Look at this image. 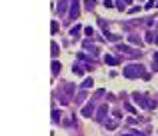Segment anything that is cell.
Wrapping results in <instances>:
<instances>
[{"label":"cell","mask_w":158,"mask_h":136,"mask_svg":"<svg viewBox=\"0 0 158 136\" xmlns=\"http://www.w3.org/2000/svg\"><path fill=\"white\" fill-rule=\"evenodd\" d=\"M72 96H74V84H64L62 88H58V100H60L62 106L70 104Z\"/></svg>","instance_id":"6da1fadb"},{"label":"cell","mask_w":158,"mask_h":136,"mask_svg":"<svg viewBox=\"0 0 158 136\" xmlns=\"http://www.w3.org/2000/svg\"><path fill=\"white\" fill-rule=\"evenodd\" d=\"M122 74L126 76V78H138V76H144V66L142 64H128V66L122 70Z\"/></svg>","instance_id":"7a4b0ae2"},{"label":"cell","mask_w":158,"mask_h":136,"mask_svg":"<svg viewBox=\"0 0 158 136\" xmlns=\"http://www.w3.org/2000/svg\"><path fill=\"white\" fill-rule=\"evenodd\" d=\"M106 116H108V106L102 104V106H98V110L94 112V120H96V122H104Z\"/></svg>","instance_id":"3957f363"},{"label":"cell","mask_w":158,"mask_h":136,"mask_svg":"<svg viewBox=\"0 0 158 136\" xmlns=\"http://www.w3.org/2000/svg\"><path fill=\"white\" fill-rule=\"evenodd\" d=\"M132 98H134V102L138 104L140 108H148V98H146L144 94H140V92H132Z\"/></svg>","instance_id":"277c9868"},{"label":"cell","mask_w":158,"mask_h":136,"mask_svg":"<svg viewBox=\"0 0 158 136\" xmlns=\"http://www.w3.org/2000/svg\"><path fill=\"white\" fill-rule=\"evenodd\" d=\"M118 52H124V54H128V56H140L138 50H132V48L126 46V44H118Z\"/></svg>","instance_id":"5b68a950"},{"label":"cell","mask_w":158,"mask_h":136,"mask_svg":"<svg viewBox=\"0 0 158 136\" xmlns=\"http://www.w3.org/2000/svg\"><path fill=\"white\" fill-rule=\"evenodd\" d=\"M78 14H80L78 2H76V0H72V2H70V18H72V20H76V18H78Z\"/></svg>","instance_id":"8992f818"},{"label":"cell","mask_w":158,"mask_h":136,"mask_svg":"<svg viewBox=\"0 0 158 136\" xmlns=\"http://www.w3.org/2000/svg\"><path fill=\"white\" fill-rule=\"evenodd\" d=\"M82 116H86V118L94 116V104H92V102H90V104H86L84 108H82Z\"/></svg>","instance_id":"52a82bcc"},{"label":"cell","mask_w":158,"mask_h":136,"mask_svg":"<svg viewBox=\"0 0 158 136\" xmlns=\"http://www.w3.org/2000/svg\"><path fill=\"white\" fill-rule=\"evenodd\" d=\"M104 62H106V64H110V66H116V64H118V58H116V56H112V54H106L104 56Z\"/></svg>","instance_id":"ba28073f"},{"label":"cell","mask_w":158,"mask_h":136,"mask_svg":"<svg viewBox=\"0 0 158 136\" xmlns=\"http://www.w3.org/2000/svg\"><path fill=\"white\" fill-rule=\"evenodd\" d=\"M86 96H88V92H86V90H80L78 94H76V100L74 102H76V104H82V102L86 100Z\"/></svg>","instance_id":"9c48e42d"},{"label":"cell","mask_w":158,"mask_h":136,"mask_svg":"<svg viewBox=\"0 0 158 136\" xmlns=\"http://www.w3.org/2000/svg\"><path fill=\"white\" fill-rule=\"evenodd\" d=\"M68 8V0H58V14H66Z\"/></svg>","instance_id":"30bf717a"},{"label":"cell","mask_w":158,"mask_h":136,"mask_svg":"<svg viewBox=\"0 0 158 136\" xmlns=\"http://www.w3.org/2000/svg\"><path fill=\"white\" fill-rule=\"evenodd\" d=\"M104 38H106V40H110V42H116V40H120V36H118V34H110L108 30H106V28H104Z\"/></svg>","instance_id":"8fae6325"},{"label":"cell","mask_w":158,"mask_h":136,"mask_svg":"<svg viewBox=\"0 0 158 136\" xmlns=\"http://www.w3.org/2000/svg\"><path fill=\"white\" fill-rule=\"evenodd\" d=\"M80 86H82V90H88V88H92V86H94V80H92V78H84V82H82Z\"/></svg>","instance_id":"7c38bea8"},{"label":"cell","mask_w":158,"mask_h":136,"mask_svg":"<svg viewBox=\"0 0 158 136\" xmlns=\"http://www.w3.org/2000/svg\"><path fill=\"white\" fill-rule=\"evenodd\" d=\"M80 30H82V26H80V24H76V26H72V28H70V36H72V38H78Z\"/></svg>","instance_id":"4fadbf2b"},{"label":"cell","mask_w":158,"mask_h":136,"mask_svg":"<svg viewBox=\"0 0 158 136\" xmlns=\"http://www.w3.org/2000/svg\"><path fill=\"white\" fill-rule=\"evenodd\" d=\"M50 50H52V52H50V54L54 56V58H56V56H58V52H60V48H58V44H56V42H50Z\"/></svg>","instance_id":"5bb4252c"},{"label":"cell","mask_w":158,"mask_h":136,"mask_svg":"<svg viewBox=\"0 0 158 136\" xmlns=\"http://www.w3.org/2000/svg\"><path fill=\"white\" fill-rule=\"evenodd\" d=\"M86 70V66H82V64H72V72L74 74H82Z\"/></svg>","instance_id":"9a60e30c"},{"label":"cell","mask_w":158,"mask_h":136,"mask_svg":"<svg viewBox=\"0 0 158 136\" xmlns=\"http://www.w3.org/2000/svg\"><path fill=\"white\" fill-rule=\"evenodd\" d=\"M60 68H62V66H60V62H58V60H52V76L58 74V72H60Z\"/></svg>","instance_id":"2e32d148"},{"label":"cell","mask_w":158,"mask_h":136,"mask_svg":"<svg viewBox=\"0 0 158 136\" xmlns=\"http://www.w3.org/2000/svg\"><path fill=\"white\" fill-rule=\"evenodd\" d=\"M128 42H130V44H138V46H142V40H140L138 36H134V34L128 36Z\"/></svg>","instance_id":"e0dca14e"},{"label":"cell","mask_w":158,"mask_h":136,"mask_svg":"<svg viewBox=\"0 0 158 136\" xmlns=\"http://www.w3.org/2000/svg\"><path fill=\"white\" fill-rule=\"evenodd\" d=\"M60 116H62V112L58 108H54L52 110V122H60Z\"/></svg>","instance_id":"ac0fdd59"},{"label":"cell","mask_w":158,"mask_h":136,"mask_svg":"<svg viewBox=\"0 0 158 136\" xmlns=\"http://www.w3.org/2000/svg\"><path fill=\"white\" fill-rule=\"evenodd\" d=\"M146 42H150V44H152V42H156V34L152 32V30L146 32Z\"/></svg>","instance_id":"d6986e66"},{"label":"cell","mask_w":158,"mask_h":136,"mask_svg":"<svg viewBox=\"0 0 158 136\" xmlns=\"http://www.w3.org/2000/svg\"><path fill=\"white\" fill-rule=\"evenodd\" d=\"M104 126H106L108 130H114L116 126H118V122H116V120H106V122H104Z\"/></svg>","instance_id":"ffe728a7"},{"label":"cell","mask_w":158,"mask_h":136,"mask_svg":"<svg viewBox=\"0 0 158 136\" xmlns=\"http://www.w3.org/2000/svg\"><path fill=\"white\" fill-rule=\"evenodd\" d=\"M84 6H86V10H92L96 6V0H84Z\"/></svg>","instance_id":"44dd1931"},{"label":"cell","mask_w":158,"mask_h":136,"mask_svg":"<svg viewBox=\"0 0 158 136\" xmlns=\"http://www.w3.org/2000/svg\"><path fill=\"white\" fill-rule=\"evenodd\" d=\"M50 32H52V34H56V32H58V22H56V20H52V22H50Z\"/></svg>","instance_id":"7402d4cb"},{"label":"cell","mask_w":158,"mask_h":136,"mask_svg":"<svg viewBox=\"0 0 158 136\" xmlns=\"http://www.w3.org/2000/svg\"><path fill=\"white\" fill-rule=\"evenodd\" d=\"M84 32H86V36H90V38H92V36H94V28L92 26H86Z\"/></svg>","instance_id":"603a6c76"},{"label":"cell","mask_w":158,"mask_h":136,"mask_svg":"<svg viewBox=\"0 0 158 136\" xmlns=\"http://www.w3.org/2000/svg\"><path fill=\"white\" fill-rule=\"evenodd\" d=\"M122 136H146L144 132H138V130H132L130 134H122Z\"/></svg>","instance_id":"cb8c5ba5"},{"label":"cell","mask_w":158,"mask_h":136,"mask_svg":"<svg viewBox=\"0 0 158 136\" xmlns=\"http://www.w3.org/2000/svg\"><path fill=\"white\" fill-rule=\"evenodd\" d=\"M158 4V0H148V4H146V8H148V10H150L152 6H156Z\"/></svg>","instance_id":"d4e9b609"},{"label":"cell","mask_w":158,"mask_h":136,"mask_svg":"<svg viewBox=\"0 0 158 136\" xmlns=\"http://www.w3.org/2000/svg\"><path fill=\"white\" fill-rule=\"evenodd\" d=\"M124 4H126V2H122V0H116V6H118V10H124Z\"/></svg>","instance_id":"484cf974"},{"label":"cell","mask_w":158,"mask_h":136,"mask_svg":"<svg viewBox=\"0 0 158 136\" xmlns=\"http://www.w3.org/2000/svg\"><path fill=\"white\" fill-rule=\"evenodd\" d=\"M104 94H106V92H104L102 88H100V90H96V94H94V98H100V96H104Z\"/></svg>","instance_id":"4316f807"},{"label":"cell","mask_w":158,"mask_h":136,"mask_svg":"<svg viewBox=\"0 0 158 136\" xmlns=\"http://www.w3.org/2000/svg\"><path fill=\"white\" fill-rule=\"evenodd\" d=\"M126 110H128V112H132V114H134V112H136V108H134V106H132V104H126Z\"/></svg>","instance_id":"83f0119b"},{"label":"cell","mask_w":158,"mask_h":136,"mask_svg":"<svg viewBox=\"0 0 158 136\" xmlns=\"http://www.w3.org/2000/svg\"><path fill=\"white\" fill-rule=\"evenodd\" d=\"M104 6L106 8H112V6H114V2H112V0H104Z\"/></svg>","instance_id":"f1b7e54d"},{"label":"cell","mask_w":158,"mask_h":136,"mask_svg":"<svg viewBox=\"0 0 158 136\" xmlns=\"http://www.w3.org/2000/svg\"><path fill=\"white\" fill-rule=\"evenodd\" d=\"M152 70H154V72H158V60H152Z\"/></svg>","instance_id":"f546056e"},{"label":"cell","mask_w":158,"mask_h":136,"mask_svg":"<svg viewBox=\"0 0 158 136\" xmlns=\"http://www.w3.org/2000/svg\"><path fill=\"white\" fill-rule=\"evenodd\" d=\"M138 10H140V8H138V6H132V8H130V10H128V12H130V14H136V12H138Z\"/></svg>","instance_id":"4dcf8cb0"},{"label":"cell","mask_w":158,"mask_h":136,"mask_svg":"<svg viewBox=\"0 0 158 136\" xmlns=\"http://www.w3.org/2000/svg\"><path fill=\"white\" fill-rule=\"evenodd\" d=\"M124 2H126V4H132V0H124Z\"/></svg>","instance_id":"1f68e13d"},{"label":"cell","mask_w":158,"mask_h":136,"mask_svg":"<svg viewBox=\"0 0 158 136\" xmlns=\"http://www.w3.org/2000/svg\"><path fill=\"white\" fill-rule=\"evenodd\" d=\"M154 60H158V52H156V56H154Z\"/></svg>","instance_id":"d6a6232c"}]
</instances>
